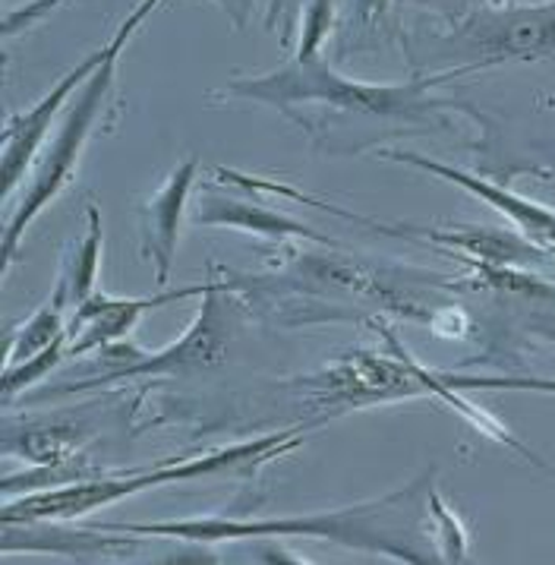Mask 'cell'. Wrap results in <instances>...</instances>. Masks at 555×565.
I'll return each instance as SVG.
<instances>
[{
  "instance_id": "cell-1",
  "label": "cell",
  "mask_w": 555,
  "mask_h": 565,
  "mask_svg": "<svg viewBox=\"0 0 555 565\" xmlns=\"http://www.w3.org/2000/svg\"><path fill=\"white\" fill-rule=\"evenodd\" d=\"M433 475L414 477L407 487L392 490L388 497L373 502L344 505L338 512L316 515H288V519H209L186 521H152V524H105V531L127 534H152V537H178L190 543H224V541H266V537H316V541L341 543L348 550H363L376 556H392L398 563H439L436 550L420 541L426 531V493L433 487Z\"/></svg>"
},
{
  "instance_id": "cell-2",
  "label": "cell",
  "mask_w": 555,
  "mask_h": 565,
  "mask_svg": "<svg viewBox=\"0 0 555 565\" xmlns=\"http://www.w3.org/2000/svg\"><path fill=\"white\" fill-rule=\"evenodd\" d=\"M303 443V427L297 430H278L259 436V439H246L234 443L218 452L200 455V458H168L152 471H136V475L108 477L95 475L76 483L64 487H51V490H35L25 497L7 499L3 505V524H17V521H76L86 519L98 509H108L114 502L136 497L142 490L152 487H168V483H183V480H212L224 477L231 471H246L256 465L275 461L278 455L293 452Z\"/></svg>"
},
{
  "instance_id": "cell-3",
  "label": "cell",
  "mask_w": 555,
  "mask_h": 565,
  "mask_svg": "<svg viewBox=\"0 0 555 565\" xmlns=\"http://www.w3.org/2000/svg\"><path fill=\"white\" fill-rule=\"evenodd\" d=\"M480 70L477 64L439 73V76H423L404 86H373V83H356L348 76H338L332 64L322 54H293V61L281 64L259 79H241L227 83V95L268 105V108H290V105H329L338 111L370 114V117H401V120H423L436 108L429 92L448 83L451 76H465Z\"/></svg>"
},
{
  "instance_id": "cell-4",
  "label": "cell",
  "mask_w": 555,
  "mask_h": 565,
  "mask_svg": "<svg viewBox=\"0 0 555 565\" xmlns=\"http://www.w3.org/2000/svg\"><path fill=\"white\" fill-rule=\"evenodd\" d=\"M117 61H120V51L92 73L79 95H73L57 134L47 139L42 156L35 159V168L29 174L32 181L25 183L23 196L17 200V209L10 212L7 227H3V266L13 263L25 227L32 225L45 212V205L54 203V196H61V190L73 181L76 164L83 159V149L89 142V136L95 134V124L105 114V105L111 98Z\"/></svg>"
},
{
  "instance_id": "cell-5",
  "label": "cell",
  "mask_w": 555,
  "mask_h": 565,
  "mask_svg": "<svg viewBox=\"0 0 555 565\" xmlns=\"http://www.w3.org/2000/svg\"><path fill=\"white\" fill-rule=\"evenodd\" d=\"M382 339L388 341L392 351H351L319 373L297 376L290 388L329 414L423 398V385L410 366V351L388 329H382Z\"/></svg>"
},
{
  "instance_id": "cell-6",
  "label": "cell",
  "mask_w": 555,
  "mask_h": 565,
  "mask_svg": "<svg viewBox=\"0 0 555 565\" xmlns=\"http://www.w3.org/2000/svg\"><path fill=\"white\" fill-rule=\"evenodd\" d=\"M231 281H212V288L202 295L200 313L186 335L174 344L161 348L156 354L134 351V361L117 366L102 383H120L136 376H196L202 370H212L227 361L231 341H234V322H237V300L227 297Z\"/></svg>"
},
{
  "instance_id": "cell-7",
  "label": "cell",
  "mask_w": 555,
  "mask_h": 565,
  "mask_svg": "<svg viewBox=\"0 0 555 565\" xmlns=\"http://www.w3.org/2000/svg\"><path fill=\"white\" fill-rule=\"evenodd\" d=\"M139 23H142V17L134 10V13L120 23V29L114 32V39L108 45L92 51L89 57H83V61L70 70L67 76H64L54 89L47 92L39 105H32V108L23 114H13V117L7 120V127H3V200H10V196L20 190V183L29 178V164H35V159H39L42 149H45V142L51 139L54 117L67 108L70 102H73V95H76V89L86 86V79H89L95 70L102 67L111 54L127 47V42L134 39V32L139 29Z\"/></svg>"
},
{
  "instance_id": "cell-8",
  "label": "cell",
  "mask_w": 555,
  "mask_h": 565,
  "mask_svg": "<svg viewBox=\"0 0 555 565\" xmlns=\"http://www.w3.org/2000/svg\"><path fill=\"white\" fill-rule=\"evenodd\" d=\"M465 54H477V67L505 61H543L555 54V0L540 7H483L455 35Z\"/></svg>"
},
{
  "instance_id": "cell-9",
  "label": "cell",
  "mask_w": 555,
  "mask_h": 565,
  "mask_svg": "<svg viewBox=\"0 0 555 565\" xmlns=\"http://www.w3.org/2000/svg\"><path fill=\"white\" fill-rule=\"evenodd\" d=\"M212 288L209 285H196V288H183V291H161V295L149 297H111L95 295L86 297L79 307L70 310L67 319V354L79 358L89 354L95 348H111L120 344L139 326L142 313L174 303V300H186V297H200Z\"/></svg>"
},
{
  "instance_id": "cell-10",
  "label": "cell",
  "mask_w": 555,
  "mask_h": 565,
  "mask_svg": "<svg viewBox=\"0 0 555 565\" xmlns=\"http://www.w3.org/2000/svg\"><path fill=\"white\" fill-rule=\"evenodd\" d=\"M385 159L398 161V164H407V168H417V171H426L433 178H439L445 183H455L461 186L465 193L483 200L487 205H492L499 215H505L511 225L517 227V234H524L531 244L543 247L546 253H555V212L546 209V205L533 203L527 196H517L511 193L509 186H499V183H489L477 174H470L465 168H455V164H445V161H433L426 156H414V152H385Z\"/></svg>"
},
{
  "instance_id": "cell-11",
  "label": "cell",
  "mask_w": 555,
  "mask_h": 565,
  "mask_svg": "<svg viewBox=\"0 0 555 565\" xmlns=\"http://www.w3.org/2000/svg\"><path fill=\"white\" fill-rule=\"evenodd\" d=\"M196 168H200L196 159L180 161L168 174V181L139 205V249L146 259L156 263L158 285L171 281V266H174L180 244V225H183V212L190 205V193L196 183Z\"/></svg>"
},
{
  "instance_id": "cell-12",
  "label": "cell",
  "mask_w": 555,
  "mask_h": 565,
  "mask_svg": "<svg viewBox=\"0 0 555 565\" xmlns=\"http://www.w3.org/2000/svg\"><path fill=\"white\" fill-rule=\"evenodd\" d=\"M382 234H392V237H417L426 244H436V247L455 249L461 256H470L473 263H483V266H495V269H517V266H536V263H546L549 253L543 247L531 244L524 234H509V231H495V227H392V225H376Z\"/></svg>"
},
{
  "instance_id": "cell-13",
  "label": "cell",
  "mask_w": 555,
  "mask_h": 565,
  "mask_svg": "<svg viewBox=\"0 0 555 565\" xmlns=\"http://www.w3.org/2000/svg\"><path fill=\"white\" fill-rule=\"evenodd\" d=\"M196 222L205 227H237V231H249V234H259L268 241H310V244L332 247L329 237H322L319 231H312L303 222H293L266 205L231 200V196H218V193H205L196 203Z\"/></svg>"
},
{
  "instance_id": "cell-14",
  "label": "cell",
  "mask_w": 555,
  "mask_h": 565,
  "mask_svg": "<svg viewBox=\"0 0 555 565\" xmlns=\"http://www.w3.org/2000/svg\"><path fill=\"white\" fill-rule=\"evenodd\" d=\"M86 234L67 249L64 263H61V275H57V285H54V297H61L70 310L79 307L86 297L95 295V278H98V263H102V215H98V205L86 209Z\"/></svg>"
},
{
  "instance_id": "cell-15",
  "label": "cell",
  "mask_w": 555,
  "mask_h": 565,
  "mask_svg": "<svg viewBox=\"0 0 555 565\" xmlns=\"http://www.w3.org/2000/svg\"><path fill=\"white\" fill-rule=\"evenodd\" d=\"M67 319L70 307L61 300V297L51 295L45 307L35 310V317L17 326L7 339V361H3V370L7 366H17V363L35 358L39 351L51 348L54 341L67 339Z\"/></svg>"
},
{
  "instance_id": "cell-16",
  "label": "cell",
  "mask_w": 555,
  "mask_h": 565,
  "mask_svg": "<svg viewBox=\"0 0 555 565\" xmlns=\"http://www.w3.org/2000/svg\"><path fill=\"white\" fill-rule=\"evenodd\" d=\"M426 519H429V541L439 553V563H465L470 534H467L465 521L458 519V512H451L448 502L436 493V487H429L426 493Z\"/></svg>"
},
{
  "instance_id": "cell-17",
  "label": "cell",
  "mask_w": 555,
  "mask_h": 565,
  "mask_svg": "<svg viewBox=\"0 0 555 565\" xmlns=\"http://www.w3.org/2000/svg\"><path fill=\"white\" fill-rule=\"evenodd\" d=\"M67 339H61L54 341L51 348H45V351H39L35 358L17 363V366H7V370H3V395H7V402H13L20 392L32 388V385L42 383V380H47V373H51L57 363L67 361Z\"/></svg>"
},
{
  "instance_id": "cell-18",
  "label": "cell",
  "mask_w": 555,
  "mask_h": 565,
  "mask_svg": "<svg viewBox=\"0 0 555 565\" xmlns=\"http://www.w3.org/2000/svg\"><path fill=\"white\" fill-rule=\"evenodd\" d=\"M388 10H392V0H354V17L366 25L385 20Z\"/></svg>"
},
{
  "instance_id": "cell-19",
  "label": "cell",
  "mask_w": 555,
  "mask_h": 565,
  "mask_svg": "<svg viewBox=\"0 0 555 565\" xmlns=\"http://www.w3.org/2000/svg\"><path fill=\"white\" fill-rule=\"evenodd\" d=\"M158 3H161V0H142V3H139V7H136V13H139V17H142V20H146V17H149V13H152V10H156Z\"/></svg>"
}]
</instances>
